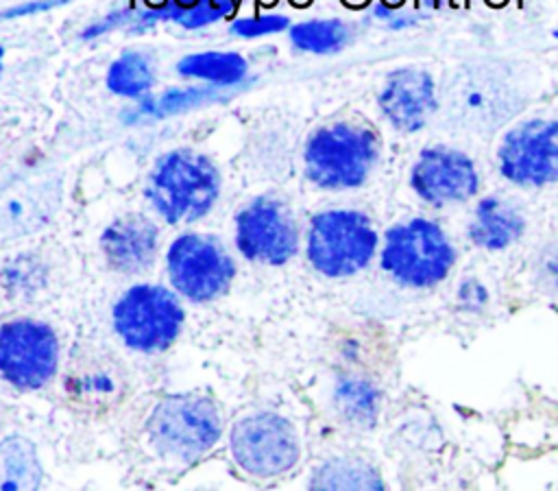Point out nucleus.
<instances>
[{"label":"nucleus","instance_id":"1","mask_svg":"<svg viewBox=\"0 0 558 491\" xmlns=\"http://www.w3.org/2000/svg\"><path fill=\"white\" fill-rule=\"evenodd\" d=\"M146 194L170 225L192 223L211 209L218 196V172L198 153L172 151L155 164Z\"/></svg>","mask_w":558,"mask_h":491},{"label":"nucleus","instance_id":"2","mask_svg":"<svg viewBox=\"0 0 558 491\" xmlns=\"http://www.w3.org/2000/svg\"><path fill=\"white\" fill-rule=\"evenodd\" d=\"M456 253L438 225L414 218L386 233L381 266L401 284L432 286L447 277Z\"/></svg>","mask_w":558,"mask_h":491},{"label":"nucleus","instance_id":"3","mask_svg":"<svg viewBox=\"0 0 558 491\" xmlns=\"http://www.w3.org/2000/svg\"><path fill=\"white\" fill-rule=\"evenodd\" d=\"M377 244L371 220L351 209H331L312 218L307 258L327 277H344L368 264Z\"/></svg>","mask_w":558,"mask_h":491},{"label":"nucleus","instance_id":"4","mask_svg":"<svg viewBox=\"0 0 558 491\" xmlns=\"http://www.w3.org/2000/svg\"><path fill=\"white\" fill-rule=\"evenodd\" d=\"M375 159V137L366 129L333 124L316 131L305 148L307 177L327 190L360 185Z\"/></svg>","mask_w":558,"mask_h":491},{"label":"nucleus","instance_id":"5","mask_svg":"<svg viewBox=\"0 0 558 491\" xmlns=\"http://www.w3.org/2000/svg\"><path fill=\"white\" fill-rule=\"evenodd\" d=\"M153 445L179 460H194L220 436L216 406L196 395H174L159 402L148 419Z\"/></svg>","mask_w":558,"mask_h":491},{"label":"nucleus","instance_id":"6","mask_svg":"<svg viewBox=\"0 0 558 491\" xmlns=\"http://www.w3.org/2000/svg\"><path fill=\"white\" fill-rule=\"evenodd\" d=\"M183 310L161 286H135L113 308V325L122 340L140 351L166 349L179 334Z\"/></svg>","mask_w":558,"mask_h":491},{"label":"nucleus","instance_id":"7","mask_svg":"<svg viewBox=\"0 0 558 491\" xmlns=\"http://www.w3.org/2000/svg\"><path fill=\"white\" fill-rule=\"evenodd\" d=\"M231 452L244 471L270 478L288 471L299 460V441L283 417L259 412L233 426Z\"/></svg>","mask_w":558,"mask_h":491},{"label":"nucleus","instance_id":"8","mask_svg":"<svg viewBox=\"0 0 558 491\" xmlns=\"http://www.w3.org/2000/svg\"><path fill=\"white\" fill-rule=\"evenodd\" d=\"M59 340L37 321H9L0 325V373L17 388L44 386L57 371Z\"/></svg>","mask_w":558,"mask_h":491},{"label":"nucleus","instance_id":"9","mask_svg":"<svg viewBox=\"0 0 558 491\" xmlns=\"http://www.w3.org/2000/svg\"><path fill=\"white\" fill-rule=\"evenodd\" d=\"M168 273L181 295L192 301H209L229 288L233 262L218 242L185 233L168 249Z\"/></svg>","mask_w":558,"mask_h":491},{"label":"nucleus","instance_id":"10","mask_svg":"<svg viewBox=\"0 0 558 491\" xmlns=\"http://www.w3.org/2000/svg\"><path fill=\"white\" fill-rule=\"evenodd\" d=\"M556 120H527L504 135L499 146L501 175L519 185H545L558 175Z\"/></svg>","mask_w":558,"mask_h":491},{"label":"nucleus","instance_id":"11","mask_svg":"<svg viewBox=\"0 0 558 491\" xmlns=\"http://www.w3.org/2000/svg\"><path fill=\"white\" fill-rule=\"evenodd\" d=\"M296 227L290 214L272 199H257L235 220V242L244 258L283 264L296 253Z\"/></svg>","mask_w":558,"mask_h":491},{"label":"nucleus","instance_id":"12","mask_svg":"<svg viewBox=\"0 0 558 491\" xmlns=\"http://www.w3.org/2000/svg\"><path fill=\"white\" fill-rule=\"evenodd\" d=\"M412 188L421 199L434 205L464 201L477 190L473 161L458 151L427 148L412 168Z\"/></svg>","mask_w":558,"mask_h":491},{"label":"nucleus","instance_id":"13","mask_svg":"<svg viewBox=\"0 0 558 491\" xmlns=\"http://www.w3.org/2000/svg\"><path fill=\"white\" fill-rule=\"evenodd\" d=\"M379 107L397 129H421L436 109L432 76L418 68H401L390 72L379 94Z\"/></svg>","mask_w":558,"mask_h":491},{"label":"nucleus","instance_id":"14","mask_svg":"<svg viewBox=\"0 0 558 491\" xmlns=\"http://www.w3.org/2000/svg\"><path fill=\"white\" fill-rule=\"evenodd\" d=\"M157 236V227L144 216L118 218L102 233L105 258L120 273H140L155 258Z\"/></svg>","mask_w":558,"mask_h":491},{"label":"nucleus","instance_id":"15","mask_svg":"<svg viewBox=\"0 0 558 491\" xmlns=\"http://www.w3.org/2000/svg\"><path fill=\"white\" fill-rule=\"evenodd\" d=\"M523 231V218L514 207L499 199H484L475 209V220L469 236L475 244L486 249H504L512 244Z\"/></svg>","mask_w":558,"mask_h":491},{"label":"nucleus","instance_id":"16","mask_svg":"<svg viewBox=\"0 0 558 491\" xmlns=\"http://www.w3.org/2000/svg\"><path fill=\"white\" fill-rule=\"evenodd\" d=\"M41 482V465L31 441L9 436L0 441V489H37Z\"/></svg>","mask_w":558,"mask_h":491},{"label":"nucleus","instance_id":"17","mask_svg":"<svg viewBox=\"0 0 558 491\" xmlns=\"http://www.w3.org/2000/svg\"><path fill=\"white\" fill-rule=\"evenodd\" d=\"M179 74L203 79L216 85H235L246 76V61L238 52H194L177 63Z\"/></svg>","mask_w":558,"mask_h":491},{"label":"nucleus","instance_id":"18","mask_svg":"<svg viewBox=\"0 0 558 491\" xmlns=\"http://www.w3.org/2000/svg\"><path fill=\"white\" fill-rule=\"evenodd\" d=\"M312 489H384L381 476L362 460L333 458L316 469Z\"/></svg>","mask_w":558,"mask_h":491},{"label":"nucleus","instance_id":"19","mask_svg":"<svg viewBox=\"0 0 558 491\" xmlns=\"http://www.w3.org/2000/svg\"><path fill=\"white\" fill-rule=\"evenodd\" d=\"M155 81L153 65L146 55L126 50L122 52L109 68L107 72V85L113 94L126 96V98H137L150 89Z\"/></svg>","mask_w":558,"mask_h":491},{"label":"nucleus","instance_id":"20","mask_svg":"<svg viewBox=\"0 0 558 491\" xmlns=\"http://www.w3.org/2000/svg\"><path fill=\"white\" fill-rule=\"evenodd\" d=\"M336 404L349 421L366 426L377 415V391L366 380L342 378L336 386Z\"/></svg>","mask_w":558,"mask_h":491},{"label":"nucleus","instance_id":"21","mask_svg":"<svg viewBox=\"0 0 558 491\" xmlns=\"http://www.w3.org/2000/svg\"><path fill=\"white\" fill-rule=\"evenodd\" d=\"M290 39L299 50L331 52L347 41V28L340 20H312L292 26Z\"/></svg>","mask_w":558,"mask_h":491},{"label":"nucleus","instance_id":"22","mask_svg":"<svg viewBox=\"0 0 558 491\" xmlns=\"http://www.w3.org/2000/svg\"><path fill=\"white\" fill-rule=\"evenodd\" d=\"M218 98L214 87H185V89H168L159 98L142 103L137 107V116H150V118H163L183 109H190L194 105L207 103Z\"/></svg>","mask_w":558,"mask_h":491},{"label":"nucleus","instance_id":"23","mask_svg":"<svg viewBox=\"0 0 558 491\" xmlns=\"http://www.w3.org/2000/svg\"><path fill=\"white\" fill-rule=\"evenodd\" d=\"M235 4L238 0H196L190 9L172 13L170 20H174L183 28H201L233 13Z\"/></svg>","mask_w":558,"mask_h":491},{"label":"nucleus","instance_id":"24","mask_svg":"<svg viewBox=\"0 0 558 491\" xmlns=\"http://www.w3.org/2000/svg\"><path fill=\"white\" fill-rule=\"evenodd\" d=\"M288 26L286 15H255V17H240L231 24V33L242 35V37H259V35H270L279 33Z\"/></svg>","mask_w":558,"mask_h":491},{"label":"nucleus","instance_id":"25","mask_svg":"<svg viewBox=\"0 0 558 491\" xmlns=\"http://www.w3.org/2000/svg\"><path fill=\"white\" fill-rule=\"evenodd\" d=\"M133 17H135V13L129 11V9L109 13V15H105V20H100V22L87 26V28L83 31V39H92V37L102 35V33H107V31H111V28H118V26H122V24H126V22H133Z\"/></svg>","mask_w":558,"mask_h":491},{"label":"nucleus","instance_id":"26","mask_svg":"<svg viewBox=\"0 0 558 491\" xmlns=\"http://www.w3.org/2000/svg\"><path fill=\"white\" fill-rule=\"evenodd\" d=\"M70 0H35V2H24V4H17V7H11L7 11L0 13V22L2 20H9V17H20V15H33V13H39V11H48V9H54V7H61Z\"/></svg>","mask_w":558,"mask_h":491},{"label":"nucleus","instance_id":"27","mask_svg":"<svg viewBox=\"0 0 558 491\" xmlns=\"http://www.w3.org/2000/svg\"><path fill=\"white\" fill-rule=\"evenodd\" d=\"M381 4H386V7H399V4H403V0H381Z\"/></svg>","mask_w":558,"mask_h":491},{"label":"nucleus","instance_id":"28","mask_svg":"<svg viewBox=\"0 0 558 491\" xmlns=\"http://www.w3.org/2000/svg\"><path fill=\"white\" fill-rule=\"evenodd\" d=\"M2 55H4V48L0 46V61H2Z\"/></svg>","mask_w":558,"mask_h":491}]
</instances>
